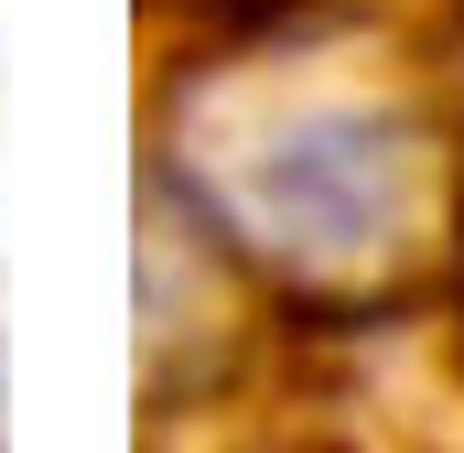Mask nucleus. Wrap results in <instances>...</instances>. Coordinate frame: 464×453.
Instances as JSON below:
<instances>
[{
	"label": "nucleus",
	"mask_w": 464,
	"mask_h": 453,
	"mask_svg": "<svg viewBox=\"0 0 464 453\" xmlns=\"http://www.w3.org/2000/svg\"><path fill=\"white\" fill-rule=\"evenodd\" d=\"M173 173L195 217L281 292H389L454 217L432 109L335 43H206L184 65Z\"/></svg>",
	"instance_id": "f257e3e1"
}]
</instances>
